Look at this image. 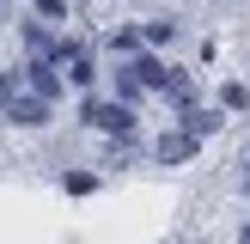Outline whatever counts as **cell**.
Wrapping results in <instances>:
<instances>
[{
    "label": "cell",
    "mask_w": 250,
    "mask_h": 244,
    "mask_svg": "<svg viewBox=\"0 0 250 244\" xmlns=\"http://www.w3.org/2000/svg\"><path fill=\"white\" fill-rule=\"evenodd\" d=\"M80 122L98 128V134H128V128H134V110H128V98H122V104H98V98H85Z\"/></svg>",
    "instance_id": "cell-1"
},
{
    "label": "cell",
    "mask_w": 250,
    "mask_h": 244,
    "mask_svg": "<svg viewBox=\"0 0 250 244\" xmlns=\"http://www.w3.org/2000/svg\"><path fill=\"white\" fill-rule=\"evenodd\" d=\"M49 110H55V98L31 92V98H12V104H6V122H12V128H43Z\"/></svg>",
    "instance_id": "cell-2"
},
{
    "label": "cell",
    "mask_w": 250,
    "mask_h": 244,
    "mask_svg": "<svg viewBox=\"0 0 250 244\" xmlns=\"http://www.w3.org/2000/svg\"><path fill=\"white\" fill-rule=\"evenodd\" d=\"M153 153H159V159H165V165H183V159H189V153H195V128H177V134H165V141H159V146H153Z\"/></svg>",
    "instance_id": "cell-3"
},
{
    "label": "cell",
    "mask_w": 250,
    "mask_h": 244,
    "mask_svg": "<svg viewBox=\"0 0 250 244\" xmlns=\"http://www.w3.org/2000/svg\"><path fill=\"white\" fill-rule=\"evenodd\" d=\"M128 67L141 73V85H146V92H165V85H171V67H165L159 55H141V61H128Z\"/></svg>",
    "instance_id": "cell-4"
},
{
    "label": "cell",
    "mask_w": 250,
    "mask_h": 244,
    "mask_svg": "<svg viewBox=\"0 0 250 244\" xmlns=\"http://www.w3.org/2000/svg\"><path fill=\"white\" fill-rule=\"evenodd\" d=\"M24 73H31V92H43V98H61V73H55V61H31V67H24Z\"/></svg>",
    "instance_id": "cell-5"
},
{
    "label": "cell",
    "mask_w": 250,
    "mask_h": 244,
    "mask_svg": "<svg viewBox=\"0 0 250 244\" xmlns=\"http://www.w3.org/2000/svg\"><path fill=\"white\" fill-rule=\"evenodd\" d=\"M67 80H73V85H92V80H98L92 55H73V61H67Z\"/></svg>",
    "instance_id": "cell-6"
},
{
    "label": "cell",
    "mask_w": 250,
    "mask_h": 244,
    "mask_svg": "<svg viewBox=\"0 0 250 244\" xmlns=\"http://www.w3.org/2000/svg\"><path fill=\"white\" fill-rule=\"evenodd\" d=\"M141 92H146V85H141V73H134V67H122V73H116V98H128V104H134Z\"/></svg>",
    "instance_id": "cell-7"
},
{
    "label": "cell",
    "mask_w": 250,
    "mask_h": 244,
    "mask_svg": "<svg viewBox=\"0 0 250 244\" xmlns=\"http://www.w3.org/2000/svg\"><path fill=\"white\" fill-rule=\"evenodd\" d=\"M183 128H195V134H214V128H220V116H214V110H195V116L183 110Z\"/></svg>",
    "instance_id": "cell-8"
},
{
    "label": "cell",
    "mask_w": 250,
    "mask_h": 244,
    "mask_svg": "<svg viewBox=\"0 0 250 244\" xmlns=\"http://www.w3.org/2000/svg\"><path fill=\"white\" fill-rule=\"evenodd\" d=\"M171 37H177V24H171V19H153V24H146V43H171Z\"/></svg>",
    "instance_id": "cell-9"
},
{
    "label": "cell",
    "mask_w": 250,
    "mask_h": 244,
    "mask_svg": "<svg viewBox=\"0 0 250 244\" xmlns=\"http://www.w3.org/2000/svg\"><path fill=\"white\" fill-rule=\"evenodd\" d=\"M220 98H226V110H244V104H250V92H244L238 80H232V85H226V92H220Z\"/></svg>",
    "instance_id": "cell-10"
},
{
    "label": "cell",
    "mask_w": 250,
    "mask_h": 244,
    "mask_svg": "<svg viewBox=\"0 0 250 244\" xmlns=\"http://www.w3.org/2000/svg\"><path fill=\"white\" fill-rule=\"evenodd\" d=\"M37 12H43V19H61V12H67V0H37Z\"/></svg>",
    "instance_id": "cell-11"
},
{
    "label": "cell",
    "mask_w": 250,
    "mask_h": 244,
    "mask_svg": "<svg viewBox=\"0 0 250 244\" xmlns=\"http://www.w3.org/2000/svg\"><path fill=\"white\" fill-rule=\"evenodd\" d=\"M12 98H19V92H12V73H0V116H6V104H12Z\"/></svg>",
    "instance_id": "cell-12"
},
{
    "label": "cell",
    "mask_w": 250,
    "mask_h": 244,
    "mask_svg": "<svg viewBox=\"0 0 250 244\" xmlns=\"http://www.w3.org/2000/svg\"><path fill=\"white\" fill-rule=\"evenodd\" d=\"M238 244H250V226H244V238H238Z\"/></svg>",
    "instance_id": "cell-13"
},
{
    "label": "cell",
    "mask_w": 250,
    "mask_h": 244,
    "mask_svg": "<svg viewBox=\"0 0 250 244\" xmlns=\"http://www.w3.org/2000/svg\"><path fill=\"white\" fill-rule=\"evenodd\" d=\"M244 189H250V171H244Z\"/></svg>",
    "instance_id": "cell-14"
}]
</instances>
